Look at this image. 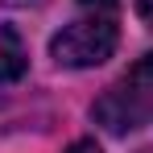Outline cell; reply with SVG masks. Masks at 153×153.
Here are the masks:
<instances>
[{
	"label": "cell",
	"mask_w": 153,
	"mask_h": 153,
	"mask_svg": "<svg viewBox=\"0 0 153 153\" xmlns=\"http://www.w3.org/2000/svg\"><path fill=\"white\" fill-rule=\"evenodd\" d=\"M79 4H87V8H91V13H103V8H112V4H116V0H79Z\"/></svg>",
	"instance_id": "cell-6"
},
{
	"label": "cell",
	"mask_w": 153,
	"mask_h": 153,
	"mask_svg": "<svg viewBox=\"0 0 153 153\" xmlns=\"http://www.w3.org/2000/svg\"><path fill=\"white\" fill-rule=\"evenodd\" d=\"M116 46H120L116 21L103 13H91V17H75L50 37V58L66 71H91V66H103L116 54Z\"/></svg>",
	"instance_id": "cell-2"
},
{
	"label": "cell",
	"mask_w": 153,
	"mask_h": 153,
	"mask_svg": "<svg viewBox=\"0 0 153 153\" xmlns=\"http://www.w3.org/2000/svg\"><path fill=\"white\" fill-rule=\"evenodd\" d=\"M137 13H141V21L153 29V0H137Z\"/></svg>",
	"instance_id": "cell-4"
},
{
	"label": "cell",
	"mask_w": 153,
	"mask_h": 153,
	"mask_svg": "<svg viewBox=\"0 0 153 153\" xmlns=\"http://www.w3.org/2000/svg\"><path fill=\"white\" fill-rule=\"evenodd\" d=\"M29 71V50L13 25H0V83H17Z\"/></svg>",
	"instance_id": "cell-3"
},
{
	"label": "cell",
	"mask_w": 153,
	"mask_h": 153,
	"mask_svg": "<svg viewBox=\"0 0 153 153\" xmlns=\"http://www.w3.org/2000/svg\"><path fill=\"white\" fill-rule=\"evenodd\" d=\"M91 120L112 137H128L153 120V50L91 103Z\"/></svg>",
	"instance_id": "cell-1"
},
{
	"label": "cell",
	"mask_w": 153,
	"mask_h": 153,
	"mask_svg": "<svg viewBox=\"0 0 153 153\" xmlns=\"http://www.w3.org/2000/svg\"><path fill=\"white\" fill-rule=\"evenodd\" d=\"M66 153H100V145H95V141H75Z\"/></svg>",
	"instance_id": "cell-5"
}]
</instances>
